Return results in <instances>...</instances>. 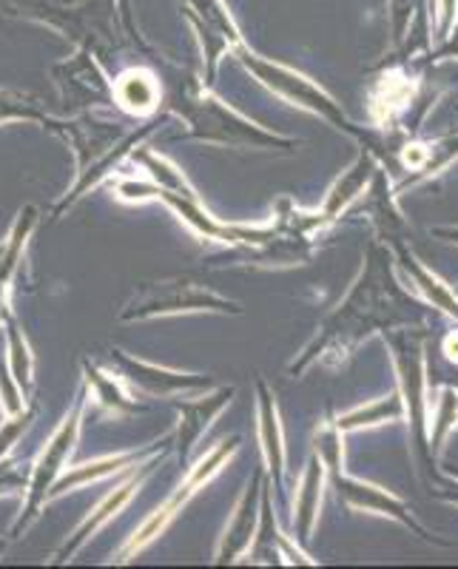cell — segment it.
Returning <instances> with one entry per match:
<instances>
[{
	"instance_id": "obj_1",
	"label": "cell",
	"mask_w": 458,
	"mask_h": 569,
	"mask_svg": "<svg viewBox=\"0 0 458 569\" xmlns=\"http://www.w3.org/2000/svg\"><path fill=\"white\" fill-rule=\"evenodd\" d=\"M126 0H0V12L23 14L60 29L83 49H100V43L120 46L126 40L140 43V34L117 23V12Z\"/></svg>"
},
{
	"instance_id": "obj_2",
	"label": "cell",
	"mask_w": 458,
	"mask_h": 569,
	"mask_svg": "<svg viewBox=\"0 0 458 569\" xmlns=\"http://www.w3.org/2000/svg\"><path fill=\"white\" fill-rule=\"evenodd\" d=\"M171 109L188 123V134L197 137L211 146H233V149H293V140L271 134V131L259 129L257 123L239 117L220 100L200 89V86H188L180 89L171 100Z\"/></svg>"
},
{
	"instance_id": "obj_3",
	"label": "cell",
	"mask_w": 458,
	"mask_h": 569,
	"mask_svg": "<svg viewBox=\"0 0 458 569\" xmlns=\"http://www.w3.org/2000/svg\"><path fill=\"white\" fill-rule=\"evenodd\" d=\"M195 311H217V313H239V305L220 297L217 291L200 284L191 277L162 279V282L142 284L140 293L129 302L120 319L135 322V319L168 317V313H195Z\"/></svg>"
},
{
	"instance_id": "obj_4",
	"label": "cell",
	"mask_w": 458,
	"mask_h": 569,
	"mask_svg": "<svg viewBox=\"0 0 458 569\" xmlns=\"http://www.w3.org/2000/svg\"><path fill=\"white\" fill-rule=\"evenodd\" d=\"M86 393H89V385H83L78 393V401H74V408L71 413L66 416L63 425L54 430V436L49 439L46 450L40 453L38 465L32 467V476L27 481V507H23V516L18 518V525H14V536L20 532H27L29 527L38 521L40 510L43 505L52 498V487L54 481L60 479V472H63L66 461H69L71 450H74V441H78L80 433V416H83V405H86Z\"/></svg>"
},
{
	"instance_id": "obj_5",
	"label": "cell",
	"mask_w": 458,
	"mask_h": 569,
	"mask_svg": "<svg viewBox=\"0 0 458 569\" xmlns=\"http://www.w3.org/2000/svg\"><path fill=\"white\" fill-rule=\"evenodd\" d=\"M231 54L239 60V63L246 66L248 71H251L253 78L262 80L268 89H273L277 94H282L285 100H293V103L305 106V109L317 111V114H322L325 120H330L336 129H345V131H350V134H354V126L348 123V117L342 114V109H339V106H336L333 100H330L328 94L319 89V86H313L308 78H302L299 71L259 58V54L251 52L246 43L233 46Z\"/></svg>"
},
{
	"instance_id": "obj_6",
	"label": "cell",
	"mask_w": 458,
	"mask_h": 569,
	"mask_svg": "<svg viewBox=\"0 0 458 569\" xmlns=\"http://www.w3.org/2000/svg\"><path fill=\"white\" fill-rule=\"evenodd\" d=\"M237 445H239V439H237V436H233V439H226V441H220V445L213 447L211 453H208L206 459H202L200 465L195 467V470L188 472L186 481H182V485L177 487L175 496L168 498L166 505H162L160 510H157L155 516H151L149 521H146V525H142L140 530L135 532V538H129V543H126V550L120 552V561H129L131 556H137V552H140V550H146V547H149V543L155 541V538L160 536V532H166V527L171 525V521H175L177 516H180L182 507H186L188 501H191V498H195L197 492H200L202 487H206L208 481H211L213 476H217V472H220V467L226 465V461L231 459L233 453H237Z\"/></svg>"
},
{
	"instance_id": "obj_7",
	"label": "cell",
	"mask_w": 458,
	"mask_h": 569,
	"mask_svg": "<svg viewBox=\"0 0 458 569\" xmlns=\"http://www.w3.org/2000/svg\"><path fill=\"white\" fill-rule=\"evenodd\" d=\"M186 18L200 34L202 54H206V86H211L222 54L242 43L239 29L222 0H186Z\"/></svg>"
},
{
	"instance_id": "obj_8",
	"label": "cell",
	"mask_w": 458,
	"mask_h": 569,
	"mask_svg": "<svg viewBox=\"0 0 458 569\" xmlns=\"http://www.w3.org/2000/svg\"><path fill=\"white\" fill-rule=\"evenodd\" d=\"M52 74L63 91V100H69V103H114V80H109L91 49H80L74 58L60 63Z\"/></svg>"
},
{
	"instance_id": "obj_9",
	"label": "cell",
	"mask_w": 458,
	"mask_h": 569,
	"mask_svg": "<svg viewBox=\"0 0 458 569\" xmlns=\"http://www.w3.org/2000/svg\"><path fill=\"white\" fill-rule=\"evenodd\" d=\"M111 365L126 382L135 385L140 393L149 396H175V393H195V390H208L213 385L211 376L200 373H177V370L157 368V365L137 362L123 350H111Z\"/></svg>"
},
{
	"instance_id": "obj_10",
	"label": "cell",
	"mask_w": 458,
	"mask_h": 569,
	"mask_svg": "<svg viewBox=\"0 0 458 569\" xmlns=\"http://www.w3.org/2000/svg\"><path fill=\"white\" fill-rule=\"evenodd\" d=\"M233 388H220L217 393L200 396L195 401H180V427H177L175 447H177V459L186 465L191 450L197 447V441L206 436V430L211 427V421L226 410V405L231 401Z\"/></svg>"
},
{
	"instance_id": "obj_11",
	"label": "cell",
	"mask_w": 458,
	"mask_h": 569,
	"mask_svg": "<svg viewBox=\"0 0 458 569\" xmlns=\"http://www.w3.org/2000/svg\"><path fill=\"white\" fill-rule=\"evenodd\" d=\"M151 470H155V465H151V461H146L140 472H131V476L123 481V485L117 487V490H111L109 496H106L103 501H100L98 510L91 512V516L86 518L83 525H80L78 530H74V536L69 538V543H66L63 550L58 552V558H54V561H69V558L74 556V552H78L80 547H83V543L89 541V538L100 530V527L109 525L111 518H114L117 512H120L126 505H129L131 496H135V490H140L142 479H146V476H149Z\"/></svg>"
},
{
	"instance_id": "obj_12",
	"label": "cell",
	"mask_w": 458,
	"mask_h": 569,
	"mask_svg": "<svg viewBox=\"0 0 458 569\" xmlns=\"http://www.w3.org/2000/svg\"><path fill=\"white\" fill-rule=\"evenodd\" d=\"M259 485H262V476L248 485L246 496L239 498L237 510H233L231 521L226 527V536H222L220 547H217V563H233L242 552L251 547L253 532H257V498H259Z\"/></svg>"
},
{
	"instance_id": "obj_13",
	"label": "cell",
	"mask_w": 458,
	"mask_h": 569,
	"mask_svg": "<svg viewBox=\"0 0 458 569\" xmlns=\"http://www.w3.org/2000/svg\"><path fill=\"white\" fill-rule=\"evenodd\" d=\"M160 453V447H149V450H140V453H123V456H109V459H100V461H91V465H80V467H71L69 472H60V479L54 481L52 487V498L60 496L66 490H74V487H83L89 481H98L111 476V472L123 470V467H137L142 461L155 459Z\"/></svg>"
},
{
	"instance_id": "obj_14",
	"label": "cell",
	"mask_w": 458,
	"mask_h": 569,
	"mask_svg": "<svg viewBox=\"0 0 458 569\" xmlns=\"http://www.w3.org/2000/svg\"><path fill=\"white\" fill-rule=\"evenodd\" d=\"M114 103L131 114H149L160 106V83L149 69H129L114 80Z\"/></svg>"
},
{
	"instance_id": "obj_15",
	"label": "cell",
	"mask_w": 458,
	"mask_h": 569,
	"mask_svg": "<svg viewBox=\"0 0 458 569\" xmlns=\"http://www.w3.org/2000/svg\"><path fill=\"white\" fill-rule=\"evenodd\" d=\"M259 439H262L265 461H268V470H271L273 479H282L285 470V447H282V430H279V416L277 405H273V396L268 390V385L259 382Z\"/></svg>"
},
{
	"instance_id": "obj_16",
	"label": "cell",
	"mask_w": 458,
	"mask_h": 569,
	"mask_svg": "<svg viewBox=\"0 0 458 569\" xmlns=\"http://www.w3.org/2000/svg\"><path fill=\"white\" fill-rule=\"evenodd\" d=\"M322 476L325 467L319 465V459H313L305 470L302 490H299L297 498V538L299 541H308L310 532H313V525H317V512H319V496H322Z\"/></svg>"
},
{
	"instance_id": "obj_17",
	"label": "cell",
	"mask_w": 458,
	"mask_h": 569,
	"mask_svg": "<svg viewBox=\"0 0 458 569\" xmlns=\"http://www.w3.org/2000/svg\"><path fill=\"white\" fill-rule=\"evenodd\" d=\"M83 373H86V385H89L94 399H98L106 410H111V413L117 416H131L142 410L140 405H135V401L123 393V388L114 382V376L103 373V370L94 368V365L89 362H83Z\"/></svg>"
},
{
	"instance_id": "obj_18",
	"label": "cell",
	"mask_w": 458,
	"mask_h": 569,
	"mask_svg": "<svg viewBox=\"0 0 458 569\" xmlns=\"http://www.w3.org/2000/svg\"><path fill=\"white\" fill-rule=\"evenodd\" d=\"M396 353H399V368H401V379H405V393H407V405H410V413H414V425L421 430V350L416 345L405 348V345H396Z\"/></svg>"
},
{
	"instance_id": "obj_19",
	"label": "cell",
	"mask_w": 458,
	"mask_h": 569,
	"mask_svg": "<svg viewBox=\"0 0 458 569\" xmlns=\"http://www.w3.org/2000/svg\"><path fill=\"white\" fill-rule=\"evenodd\" d=\"M368 174H370V157H361L354 169H350L342 180L336 182L333 191H330L328 202H325V208H322V220H333L336 213L342 211V208L348 206L356 194H359L361 188H365Z\"/></svg>"
},
{
	"instance_id": "obj_20",
	"label": "cell",
	"mask_w": 458,
	"mask_h": 569,
	"mask_svg": "<svg viewBox=\"0 0 458 569\" xmlns=\"http://www.w3.org/2000/svg\"><path fill=\"white\" fill-rule=\"evenodd\" d=\"M135 162H140L142 169L149 171L151 180H155V186L162 188V191H175V194H195V188L188 186L186 177H182V171H177L175 166H171L168 160H162V157H155L151 151H146V149H137Z\"/></svg>"
},
{
	"instance_id": "obj_21",
	"label": "cell",
	"mask_w": 458,
	"mask_h": 569,
	"mask_svg": "<svg viewBox=\"0 0 458 569\" xmlns=\"http://www.w3.org/2000/svg\"><path fill=\"white\" fill-rule=\"evenodd\" d=\"M3 325H7L9 359H12V379L18 382V388L23 390V393H29V388H32V353H29L27 339H23V333H20L18 322L12 319V313L3 319Z\"/></svg>"
},
{
	"instance_id": "obj_22",
	"label": "cell",
	"mask_w": 458,
	"mask_h": 569,
	"mask_svg": "<svg viewBox=\"0 0 458 569\" xmlns=\"http://www.w3.org/2000/svg\"><path fill=\"white\" fill-rule=\"evenodd\" d=\"M401 413H405V405H401V399L399 396H390V399H379L376 405H368V408L354 410V413L342 416V419L336 421V427H339V430H356V427L396 419V416H401Z\"/></svg>"
},
{
	"instance_id": "obj_23",
	"label": "cell",
	"mask_w": 458,
	"mask_h": 569,
	"mask_svg": "<svg viewBox=\"0 0 458 569\" xmlns=\"http://www.w3.org/2000/svg\"><path fill=\"white\" fill-rule=\"evenodd\" d=\"M12 120H34V123H46V114L38 109L29 94L20 91H0V123H12Z\"/></svg>"
},
{
	"instance_id": "obj_24",
	"label": "cell",
	"mask_w": 458,
	"mask_h": 569,
	"mask_svg": "<svg viewBox=\"0 0 458 569\" xmlns=\"http://www.w3.org/2000/svg\"><path fill=\"white\" fill-rule=\"evenodd\" d=\"M401 262H405L407 271L414 273L416 282H419L421 288H425V293L432 299V305H439V308H445L447 313H456V317H458V302H456V297H452V293L447 291V288L439 282V279L430 277V273H427L425 268H419V262H416V259L405 257V259H401Z\"/></svg>"
},
{
	"instance_id": "obj_25",
	"label": "cell",
	"mask_w": 458,
	"mask_h": 569,
	"mask_svg": "<svg viewBox=\"0 0 458 569\" xmlns=\"http://www.w3.org/2000/svg\"><path fill=\"white\" fill-rule=\"evenodd\" d=\"M34 413H38V408H34V405H29V408L18 410L14 416H9V421H3V425H0V459H7L9 450L18 445L20 436L27 433L29 425L34 421Z\"/></svg>"
},
{
	"instance_id": "obj_26",
	"label": "cell",
	"mask_w": 458,
	"mask_h": 569,
	"mask_svg": "<svg viewBox=\"0 0 458 569\" xmlns=\"http://www.w3.org/2000/svg\"><path fill=\"white\" fill-rule=\"evenodd\" d=\"M456 419H458V393L456 390H445V396H441L439 416H436V430H432V441H436V445L445 439V433L450 430L452 425H456Z\"/></svg>"
},
{
	"instance_id": "obj_27",
	"label": "cell",
	"mask_w": 458,
	"mask_h": 569,
	"mask_svg": "<svg viewBox=\"0 0 458 569\" xmlns=\"http://www.w3.org/2000/svg\"><path fill=\"white\" fill-rule=\"evenodd\" d=\"M0 399H3V410H7L9 416H14L18 410H23V390L18 388V382L12 379V373H9L7 368H3V362H0Z\"/></svg>"
},
{
	"instance_id": "obj_28",
	"label": "cell",
	"mask_w": 458,
	"mask_h": 569,
	"mask_svg": "<svg viewBox=\"0 0 458 569\" xmlns=\"http://www.w3.org/2000/svg\"><path fill=\"white\" fill-rule=\"evenodd\" d=\"M394 3V20H396V38H401V32H405L407 20H410V9H414V0H390Z\"/></svg>"
},
{
	"instance_id": "obj_29",
	"label": "cell",
	"mask_w": 458,
	"mask_h": 569,
	"mask_svg": "<svg viewBox=\"0 0 458 569\" xmlns=\"http://www.w3.org/2000/svg\"><path fill=\"white\" fill-rule=\"evenodd\" d=\"M458 0H439V12H441V34L450 32L452 20H456Z\"/></svg>"
},
{
	"instance_id": "obj_30",
	"label": "cell",
	"mask_w": 458,
	"mask_h": 569,
	"mask_svg": "<svg viewBox=\"0 0 458 569\" xmlns=\"http://www.w3.org/2000/svg\"><path fill=\"white\" fill-rule=\"evenodd\" d=\"M7 291H9V284L7 282H0V322L9 317V302H7Z\"/></svg>"
},
{
	"instance_id": "obj_31",
	"label": "cell",
	"mask_w": 458,
	"mask_h": 569,
	"mask_svg": "<svg viewBox=\"0 0 458 569\" xmlns=\"http://www.w3.org/2000/svg\"><path fill=\"white\" fill-rule=\"evenodd\" d=\"M445 353L450 356V359H456V362H458V330H456V333H452V337H447Z\"/></svg>"
},
{
	"instance_id": "obj_32",
	"label": "cell",
	"mask_w": 458,
	"mask_h": 569,
	"mask_svg": "<svg viewBox=\"0 0 458 569\" xmlns=\"http://www.w3.org/2000/svg\"><path fill=\"white\" fill-rule=\"evenodd\" d=\"M456 472H458V467H456Z\"/></svg>"
}]
</instances>
